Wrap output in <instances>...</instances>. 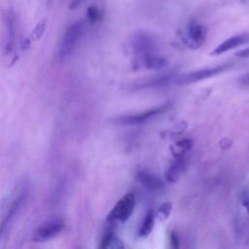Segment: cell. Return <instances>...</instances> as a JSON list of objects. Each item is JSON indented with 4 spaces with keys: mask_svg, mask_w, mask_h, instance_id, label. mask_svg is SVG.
<instances>
[{
    "mask_svg": "<svg viewBox=\"0 0 249 249\" xmlns=\"http://www.w3.org/2000/svg\"><path fill=\"white\" fill-rule=\"evenodd\" d=\"M155 219H156V213L154 212L153 209H150L146 213V215L142 221V224L139 227L138 235L140 237H146L150 234V232L152 231L154 225H155Z\"/></svg>",
    "mask_w": 249,
    "mask_h": 249,
    "instance_id": "2e32d148",
    "label": "cell"
},
{
    "mask_svg": "<svg viewBox=\"0 0 249 249\" xmlns=\"http://www.w3.org/2000/svg\"><path fill=\"white\" fill-rule=\"evenodd\" d=\"M135 179L139 184L144 186L146 189L154 192L161 190L164 186L162 180L159 176L144 170L138 171L135 175Z\"/></svg>",
    "mask_w": 249,
    "mask_h": 249,
    "instance_id": "7c38bea8",
    "label": "cell"
},
{
    "mask_svg": "<svg viewBox=\"0 0 249 249\" xmlns=\"http://www.w3.org/2000/svg\"><path fill=\"white\" fill-rule=\"evenodd\" d=\"M135 196L132 193L125 194L113 207L107 216L110 223H124L133 213L135 207Z\"/></svg>",
    "mask_w": 249,
    "mask_h": 249,
    "instance_id": "5b68a950",
    "label": "cell"
},
{
    "mask_svg": "<svg viewBox=\"0 0 249 249\" xmlns=\"http://www.w3.org/2000/svg\"><path fill=\"white\" fill-rule=\"evenodd\" d=\"M239 81H240L241 84L246 85V86H249V74H246V75L242 76Z\"/></svg>",
    "mask_w": 249,
    "mask_h": 249,
    "instance_id": "d4e9b609",
    "label": "cell"
},
{
    "mask_svg": "<svg viewBox=\"0 0 249 249\" xmlns=\"http://www.w3.org/2000/svg\"><path fill=\"white\" fill-rule=\"evenodd\" d=\"M87 17H88V19L90 21V22H95L99 19V17H100V13H99V10L95 7V6H90L88 8V11H87Z\"/></svg>",
    "mask_w": 249,
    "mask_h": 249,
    "instance_id": "ffe728a7",
    "label": "cell"
},
{
    "mask_svg": "<svg viewBox=\"0 0 249 249\" xmlns=\"http://www.w3.org/2000/svg\"><path fill=\"white\" fill-rule=\"evenodd\" d=\"M83 1H84V0H72L71 3H70V5H69V8H70V9H75V8H77Z\"/></svg>",
    "mask_w": 249,
    "mask_h": 249,
    "instance_id": "cb8c5ba5",
    "label": "cell"
},
{
    "mask_svg": "<svg viewBox=\"0 0 249 249\" xmlns=\"http://www.w3.org/2000/svg\"><path fill=\"white\" fill-rule=\"evenodd\" d=\"M207 37V27L201 23L192 22L188 25L184 36V43L192 50L200 48Z\"/></svg>",
    "mask_w": 249,
    "mask_h": 249,
    "instance_id": "52a82bcc",
    "label": "cell"
},
{
    "mask_svg": "<svg viewBox=\"0 0 249 249\" xmlns=\"http://www.w3.org/2000/svg\"><path fill=\"white\" fill-rule=\"evenodd\" d=\"M16 15L13 8H9L5 16V45L7 54L11 53L15 47L16 40Z\"/></svg>",
    "mask_w": 249,
    "mask_h": 249,
    "instance_id": "30bf717a",
    "label": "cell"
},
{
    "mask_svg": "<svg viewBox=\"0 0 249 249\" xmlns=\"http://www.w3.org/2000/svg\"><path fill=\"white\" fill-rule=\"evenodd\" d=\"M249 42V34L244 33V34H239L232 36L224 42H222L220 45H218L211 53V55H219L222 54L226 52H229L230 50L235 49L236 47H239L241 45H244Z\"/></svg>",
    "mask_w": 249,
    "mask_h": 249,
    "instance_id": "8fae6325",
    "label": "cell"
},
{
    "mask_svg": "<svg viewBox=\"0 0 249 249\" xmlns=\"http://www.w3.org/2000/svg\"><path fill=\"white\" fill-rule=\"evenodd\" d=\"M232 66V63H224L221 65L213 66V67H207L196 71H192L186 74H183L179 77L175 78V84L180 86L190 85L194 83H197L206 79H209L211 77H214L216 75H219L228 69H230Z\"/></svg>",
    "mask_w": 249,
    "mask_h": 249,
    "instance_id": "3957f363",
    "label": "cell"
},
{
    "mask_svg": "<svg viewBox=\"0 0 249 249\" xmlns=\"http://www.w3.org/2000/svg\"><path fill=\"white\" fill-rule=\"evenodd\" d=\"M134 68H146V69H153V70H160L167 65V60L164 56L160 55L156 52L149 53L142 57L133 60Z\"/></svg>",
    "mask_w": 249,
    "mask_h": 249,
    "instance_id": "9c48e42d",
    "label": "cell"
},
{
    "mask_svg": "<svg viewBox=\"0 0 249 249\" xmlns=\"http://www.w3.org/2000/svg\"><path fill=\"white\" fill-rule=\"evenodd\" d=\"M85 28L84 20H77L67 27L58 46L59 60H66L73 53L85 33Z\"/></svg>",
    "mask_w": 249,
    "mask_h": 249,
    "instance_id": "6da1fadb",
    "label": "cell"
},
{
    "mask_svg": "<svg viewBox=\"0 0 249 249\" xmlns=\"http://www.w3.org/2000/svg\"><path fill=\"white\" fill-rule=\"evenodd\" d=\"M172 210V204L169 201H165L162 204L159 206V208L156 211V218L160 221H165Z\"/></svg>",
    "mask_w": 249,
    "mask_h": 249,
    "instance_id": "d6986e66",
    "label": "cell"
},
{
    "mask_svg": "<svg viewBox=\"0 0 249 249\" xmlns=\"http://www.w3.org/2000/svg\"><path fill=\"white\" fill-rule=\"evenodd\" d=\"M124 245L122 243V241L114 235L113 232H107L102 237L99 248H122Z\"/></svg>",
    "mask_w": 249,
    "mask_h": 249,
    "instance_id": "e0dca14e",
    "label": "cell"
},
{
    "mask_svg": "<svg viewBox=\"0 0 249 249\" xmlns=\"http://www.w3.org/2000/svg\"><path fill=\"white\" fill-rule=\"evenodd\" d=\"M193 146L194 141L191 138H183L174 142L170 146V152L175 159L183 158L191 151Z\"/></svg>",
    "mask_w": 249,
    "mask_h": 249,
    "instance_id": "9a60e30c",
    "label": "cell"
},
{
    "mask_svg": "<svg viewBox=\"0 0 249 249\" xmlns=\"http://www.w3.org/2000/svg\"><path fill=\"white\" fill-rule=\"evenodd\" d=\"M64 229V222L60 219L50 220L39 226L33 232L31 240L33 242L48 241L58 235Z\"/></svg>",
    "mask_w": 249,
    "mask_h": 249,
    "instance_id": "8992f818",
    "label": "cell"
},
{
    "mask_svg": "<svg viewBox=\"0 0 249 249\" xmlns=\"http://www.w3.org/2000/svg\"><path fill=\"white\" fill-rule=\"evenodd\" d=\"M186 167H187V160H185V157L175 159L169 164V166L165 171V180L168 183L177 182L185 172Z\"/></svg>",
    "mask_w": 249,
    "mask_h": 249,
    "instance_id": "4fadbf2b",
    "label": "cell"
},
{
    "mask_svg": "<svg viewBox=\"0 0 249 249\" xmlns=\"http://www.w3.org/2000/svg\"><path fill=\"white\" fill-rule=\"evenodd\" d=\"M131 49L134 55L133 60H135L149 53L156 52L157 46L156 42L151 36L143 32H138L132 36Z\"/></svg>",
    "mask_w": 249,
    "mask_h": 249,
    "instance_id": "ba28073f",
    "label": "cell"
},
{
    "mask_svg": "<svg viewBox=\"0 0 249 249\" xmlns=\"http://www.w3.org/2000/svg\"><path fill=\"white\" fill-rule=\"evenodd\" d=\"M235 54L238 57H248L249 56V47L246 48V49H243V50H241L239 52H237Z\"/></svg>",
    "mask_w": 249,
    "mask_h": 249,
    "instance_id": "603a6c76",
    "label": "cell"
},
{
    "mask_svg": "<svg viewBox=\"0 0 249 249\" xmlns=\"http://www.w3.org/2000/svg\"><path fill=\"white\" fill-rule=\"evenodd\" d=\"M174 73H166L164 75H160L154 78H151L149 80L141 82L139 85H137V89H147V88H159V87H164L173 79H175Z\"/></svg>",
    "mask_w": 249,
    "mask_h": 249,
    "instance_id": "5bb4252c",
    "label": "cell"
},
{
    "mask_svg": "<svg viewBox=\"0 0 249 249\" xmlns=\"http://www.w3.org/2000/svg\"><path fill=\"white\" fill-rule=\"evenodd\" d=\"M170 243H171V246L173 248H178L179 247V237H178V235L176 234L175 231L170 232Z\"/></svg>",
    "mask_w": 249,
    "mask_h": 249,
    "instance_id": "7402d4cb",
    "label": "cell"
},
{
    "mask_svg": "<svg viewBox=\"0 0 249 249\" xmlns=\"http://www.w3.org/2000/svg\"><path fill=\"white\" fill-rule=\"evenodd\" d=\"M169 108H170V103L166 102L164 104H160L159 106L150 108L141 113L118 116L114 118L112 122L114 124H121V125H138V124H145L150 120H153L154 118L161 115L162 113H165L167 110H169Z\"/></svg>",
    "mask_w": 249,
    "mask_h": 249,
    "instance_id": "7a4b0ae2",
    "label": "cell"
},
{
    "mask_svg": "<svg viewBox=\"0 0 249 249\" xmlns=\"http://www.w3.org/2000/svg\"><path fill=\"white\" fill-rule=\"evenodd\" d=\"M46 26H47V19H46V18H43L42 20H40V21L35 25V27L33 28L32 32L30 33L29 37L27 38V40L29 41V43H31V41L40 40V39L42 38V36L44 35V33H45Z\"/></svg>",
    "mask_w": 249,
    "mask_h": 249,
    "instance_id": "ac0fdd59",
    "label": "cell"
},
{
    "mask_svg": "<svg viewBox=\"0 0 249 249\" xmlns=\"http://www.w3.org/2000/svg\"><path fill=\"white\" fill-rule=\"evenodd\" d=\"M27 196H28V189H27V186L24 185L19 189L18 194L13 197V199H12L9 207L7 208V211L5 212L3 219H2L1 229H0L1 239L4 237L5 232L8 231V228L10 227V225L12 224V222L14 221V219L16 218V216L18 215L19 210L22 208L23 204L26 201Z\"/></svg>",
    "mask_w": 249,
    "mask_h": 249,
    "instance_id": "277c9868",
    "label": "cell"
},
{
    "mask_svg": "<svg viewBox=\"0 0 249 249\" xmlns=\"http://www.w3.org/2000/svg\"><path fill=\"white\" fill-rule=\"evenodd\" d=\"M241 202H242V205L245 207L247 213L249 214V191L248 190L243 191L241 195Z\"/></svg>",
    "mask_w": 249,
    "mask_h": 249,
    "instance_id": "44dd1931",
    "label": "cell"
}]
</instances>
